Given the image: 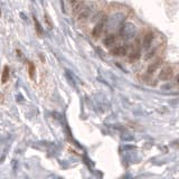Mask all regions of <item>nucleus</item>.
Segmentation results:
<instances>
[{
    "label": "nucleus",
    "instance_id": "f257e3e1",
    "mask_svg": "<svg viewBox=\"0 0 179 179\" xmlns=\"http://www.w3.org/2000/svg\"><path fill=\"white\" fill-rule=\"evenodd\" d=\"M174 76V69L171 66H166V67H163L161 69L159 74V80L161 81H168L170 80L171 77Z\"/></svg>",
    "mask_w": 179,
    "mask_h": 179
},
{
    "label": "nucleus",
    "instance_id": "f03ea898",
    "mask_svg": "<svg viewBox=\"0 0 179 179\" xmlns=\"http://www.w3.org/2000/svg\"><path fill=\"white\" fill-rule=\"evenodd\" d=\"M111 54L113 56H124L128 54V47L127 46H116L111 49Z\"/></svg>",
    "mask_w": 179,
    "mask_h": 179
},
{
    "label": "nucleus",
    "instance_id": "7ed1b4c3",
    "mask_svg": "<svg viewBox=\"0 0 179 179\" xmlns=\"http://www.w3.org/2000/svg\"><path fill=\"white\" fill-rule=\"evenodd\" d=\"M103 28H104V21H100V23H97V24L95 25L94 29H93V32H92L93 37H94V38L100 37L101 34H102V32H103Z\"/></svg>",
    "mask_w": 179,
    "mask_h": 179
},
{
    "label": "nucleus",
    "instance_id": "20e7f679",
    "mask_svg": "<svg viewBox=\"0 0 179 179\" xmlns=\"http://www.w3.org/2000/svg\"><path fill=\"white\" fill-rule=\"evenodd\" d=\"M161 64H162V60H161V58L155 60L153 63H151L149 66H148L147 73L148 74H152V73H155V72L160 67V65H161Z\"/></svg>",
    "mask_w": 179,
    "mask_h": 179
},
{
    "label": "nucleus",
    "instance_id": "39448f33",
    "mask_svg": "<svg viewBox=\"0 0 179 179\" xmlns=\"http://www.w3.org/2000/svg\"><path fill=\"white\" fill-rule=\"evenodd\" d=\"M152 40H153V32H147L146 35L143 36V40H142V45L143 47L148 48L151 45Z\"/></svg>",
    "mask_w": 179,
    "mask_h": 179
},
{
    "label": "nucleus",
    "instance_id": "423d86ee",
    "mask_svg": "<svg viewBox=\"0 0 179 179\" xmlns=\"http://www.w3.org/2000/svg\"><path fill=\"white\" fill-rule=\"evenodd\" d=\"M116 35H114V34L107 35L103 40V45L105 47H110V46H112V45L116 43Z\"/></svg>",
    "mask_w": 179,
    "mask_h": 179
},
{
    "label": "nucleus",
    "instance_id": "0eeeda50",
    "mask_svg": "<svg viewBox=\"0 0 179 179\" xmlns=\"http://www.w3.org/2000/svg\"><path fill=\"white\" fill-rule=\"evenodd\" d=\"M88 15H90V9L85 6V7H84V8L82 9V10H81V11L79 12L76 16H77L79 20H84V19H86V18H88Z\"/></svg>",
    "mask_w": 179,
    "mask_h": 179
},
{
    "label": "nucleus",
    "instance_id": "6e6552de",
    "mask_svg": "<svg viewBox=\"0 0 179 179\" xmlns=\"http://www.w3.org/2000/svg\"><path fill=\"white\" fill-rule=\"evenodd\" d=\"M9 79H10V68H9V66H5L4 67V72H2V84H6L7 82L9 81Z\"/></svg>",
    "mask_w": 179,
    "mask_h": 179
},
{
    "label": "nucleus",
    "instance_id": "1a4fd4ad",
    "mask_svg": "<svg viewBox=\"0 0 179 179\" xmlns=\"http://www.w3.org/2000/svg\"><path fill=\"white\" fill-rule=\"evenodd\" d=\"M139 58H140V51L139 49L132 51V52L129 54V60H131V62H137Z\"/></svg>",
    "mask_w": 179,
    "mask_h": 179
},
{
    "label": "nucleus",
    "instance_id": "9d476101",
    "mask_svg": "<svg viewBox=\"0 0 179 179\" xmlns=\"http://www.w3.org/2000/svg\"><path fill=\"white\" fill-rule=\"evenodd\" d=\"M84 7H85V4H84L83 1H79V2H76V4L74 5V12L77 15V14H79V12H80Z\"/></svg>",
    "mask_w": 179,
    "mask_h": 179
},
{
    "label": "nucleus",
    "instance_id": "9b49d317",
    "mask_svg": "<svg viewBox=\"0 0 179 179\" xmlns=\"http://www.w3.org/2000/svg\"><path fill=\"white\" fill-rule=\"evenodd\" d=\"M35 65L32 63V62H28V74L30 76V79H34V75H35Z\"/></svg>",
    "mask_w": 179,
    "mask_h": 179
},
{
    "label": "nucleus",
    "instance_id": "f8f14e48",
    "mask_svg": "<svg viewBox=\"0 0 179 179\" xmlns=\"http://www.w3.org/2000/svg\"><path fill=\"white\" fill-rule=\"evenodd\" d=\"M34 23H35V28H36V32H37V34L39 36H43V29H42V27H40L39 23H38V20L34 19Z\"/></svg>",
    "mask_w": 179,
    "mask_h": 179
},
{
    "label": "nucleus",
    "instance_id": "ddd939ff",
    "mask_svg": "<svg viewBox=\"0 0 179 179\" xmlns=\"http://www.w3.org/2000/svg\"><path fill=\"white\" fill-rule=\"evenodd\" d=\"M79 1H80V0H68V2L71 5H75L76 2H79Z\"/></svg>",
    "mask_w": 179,
    "mask_h": 179
},
{
    "label": "nucleus",
    "instance_id": "4468645a",
    "mask_svg": "<svg viewBox=\"0 0 179 179\" xmlns=\"http://www.w3.org/2000/svg\"><path fill=\"white\" fill-rule=\"evenodd\" d=\"M177 84H178V85H179V76H178V77H177Z\"/></svg>",
    "mask_w": 179,
    "mask_h": 179
}]
</instances>
